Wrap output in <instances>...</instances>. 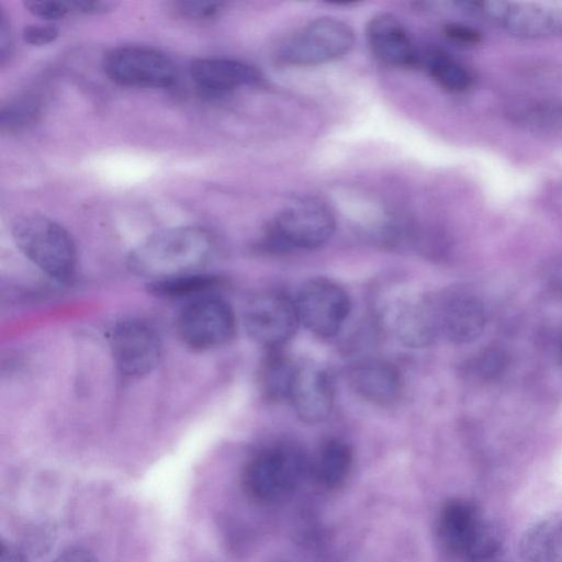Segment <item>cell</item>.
Here are the masks:
<instances>
[{
  "label": "cell",
  "instance_id": "6da1fadb",
  "mask_svg": "<svg viewBox=\"0 0 562 562\" xmlns=\"http://www.w3.org/2000/svg\"><path fill=\"white\" fill-rule=\"evenodd\" d=\"M214 239L199 226L170 227L136 246L127 262L131 271L149 281L200 271L214 251Z\"/></svg>",
  "mask_w": 562,
  "mask_h": 562
},
{
  "label": "cell",
  "instance_id": "7a4b0ae2",
  "mask_svg": "<svg viewBox=\"0 0 562 562\" xmlns=\"http://www.w3.org/2000/svg\"><path fill=\"white\" fill-rule=\"evenodd\" d=\"M11 234L20 251L49 277L65 281L76 270L77 252L68 232L40 214L16 218Z\"/></svg>",
  "mask_w": 562,
  "mask_h": 562
},
{
  "label": "cell",
  "instance_id": "3957f363",
  "mask_svg": "<svg viewBox=\"0 0 562 562\" xmlns=\"http://www.w3.org/2000/svg\"><path fill=\"white\" fill-rule=\"evenodd\" d=\"M303 452L288 443H279L257 453L247 464L244 485L256 501L274 504L289 497L306 471Z\"/></svg>",
  "mask_w": 562,
  "mask_h": 562
},
{
  "label": "cell",
  "instance_id": "277c9868",
  "mask_svg": "<svg viewBox=\"0 0 562 562\" xmlns=\"http://www.w3.org/2000/svg\"><path fill=\"white\" fill-rule=\"evenodd\" d=\"M464 10L522 38L562 36V8L529 2L463 1Z\"/></svg>",
  "mask_w": 562,
  "mask_h": 562
},
{
  "label": "cell",
  "instance_id": "5b68a950",
  "mask_svg": "<svg viewBox=\"0 0 562 562\" xmlns=\"http://www.w3.org/2000/svg\"><path fill=\"white\" fill-rule=\"evenodd\" d=\"M355 44L351 27L335 18L323 16L307 23L289 38L279 58L289 65L315 66L346 55Z\"/></svg>",
  "mask_w": 562,
  "mask_h": 562
},
{
  "label": "cell",
  "instance_id": "8992f818",
  "mask_svg": "<svg viewBox=\"0 0 562 562\" xmlns=\"http://www.w3.org/2000/svg\"><path fill=\"white\" fill-rule=\"evenodd\" d=\"M180 340L192 350H210L228 342L236 331L234 311L227 302L205 295L194 299L176 322Z\"/></svg>",
  "mask_w": 562,
  "mask_h": 562
},
{
  "label": "cell",
  "instance_id": "52a82bcc",
  "mask_svg": "<svg viewBox=\"0 0 562 562\" xmlns=\"http://www.w3.org/2000/svg\"><path fill=\"white\" fill-rule=\"evenodd\" d=\"M336 221L327 206L302 201L281 210L270 225L268 239L285 249H314L333 236Z\"/></svg>",
  "mask_w": 562,
  "mask_h": 562
},
{
  "label": "cell",
  "instance_id": "ba28073f",
  "mask_svg": "<svg viewBox=\"0 0 562 562\" xmlns=\"http://www.w3.org/2000/svg\"><path fill=\"white\" fill-rule=\"evenodd\" d=\"M244 323L248 335L268 350L280 349L296 331L295 300L278 290H265L247 303Z\"/></svg>",
  "mask_w": 562,
  "mask_h": 562
},
{
  "label": "cell",
  "instance_id": "9c48e42d",
  "mask_svg": "<svg viewBox=\"0 0 562 562\" xmlns=\"http://www.w3.org/2000/svg\"><path fill=\"white\" fill-rule=\"evenodd\" d=\"M295 305L300 323L323 338L336 335L351 310L347 292L327 279H314L305 283L295 299Z\"/></svg>",
  "mask_w": 562,
  "mask_h": 562
},
{
  "label": "cell",
  "instance_id": "30bf717a",
  "mask_svg": "<svg viewBox=\"0 0 562 562\" xmlns=\"http://www.w3.org/2000/svg\"><path fill=\"white\" fill-rule=\"evenodd\" d=\"M103 68L111 80L127 87L166 88L177 77L176 67L166 55L139 46L112 49L104 57Z\"/></svg>",
  "mask_w": 562,
  "mask_h": 562
},
{
  "label": "cell",
  "instance_id": "8fae6325",
  "mask_svg": "<svg viewBox=\"0 0 562 562\" xmlns=\"http://www.w3.org/2000/svg\"><path fill=\"white\" fill-rule=\"evenodd\" d=\"M110 347L119 371L128 378L151 372L161 356V344L156 329L142 319H126L115 325Z\"/></svg>",
  "mask_w": 562,
  "mask_h": 562
},
{
  "label": "cell",
  "instance_id": "7c38bea8",
  "mask_svg": "<svg viewBox=\"0 0 562 562\" xmlns=\"http://www.w3.org/2000/svg\"><path fill=\"white\" fill-rule=\"evenodd\" d=\"M385 316L406 346L424 347L439 335L436 299L419 293L400 294L386 305Z\"/></svg>",
  "mask_w": 562,
  "mask_h": 562
},
{
  "label": "cell",
  "instance_id": "4fadbf2b",
  "mask_svg": "<svg viewBox=\"0 0 562 562\" xmlns=\"http://www.w3.org/2000/svg\"><path fill=\"white\" fill-rule=\"evenodd\" d=\"M288 400L302 422L316 424L325 420L334 406V385L329 374L317 364L297 363Z\"/></svg>",
  "mask_w": 562,
  "mask_h": 562
},
{
  "label": "cell",
  "instance_id": "5bb4252c",
  "mask_svg": "<svg viewBox=\"0 0 562 562\" xmlns=\"http://www.w3.org/2000/svg\"><path fill=\"white\" fill-rule=\"evenodd\" d=\"M491 527L473 504L452 499L439 513L438 537L448 553L465 559Z\"/></svg>",
  "mask_w": 562,
  "mask_h": 562
},
{
  "label": "cell",
  "instance_id": "9a60e30c",
  "mask_svg": "<svg viewBox=\"0 0 562 562\" xmlns=\"http://www.w3.org/2000/svg\"><path fill=\"white\" fill-rule=\"evenodd\" d=\"M436 301L439 335L454 344L470 342L480 336L486 316L476 297L456 293Z\"/></svg>",
  "mask_w": 562,
  "mask_h": 562
},
{
  "label": "cell",
  "instance_id": "2e32d148",
  "mask_svg": "<svg viewBox=\"0 0 562 562\" xmlns=\"http://www.w3.org/2000/svg\"><path fill=\"white\" fill-rule=\"evenodd\" d=\"M348 380L357 395L380 406L394 404L403 391L400 371L392 363L380 359L357 362L350 368Z\"/></svg>",
  "mask_w": 562,
  "mask_h": 562
},
{
  "label": "cell",
  "instance_id": "e0dca14e",
  "mask_svg": "<svg viewBox=\"0 0 562 562\" xmlns=\"http://www.w3.org/2000/svg\"><path fill=\"white\" fill-rule=\"evenodd\" d=\"M190 72L198 87L207 94H221L261 81V75L255 67L227 58L198 59L191 64Z\"/></svg>",
  "mask_w": 562,
  "mask_h": 562
},
{
  "label": "cell",
  "instance_id": "ac0fdd59",
  "mask_svg": "<svg viewBox=\"0 0 562 562\" xmlns=\"http://www.w3.org/2000/svg\"><path fill=\"white\" fill-rule=\"evenodd\" d=\"M367 38L372 53L381 61L407 67L417 61V53L401 22L391 14L373 16L367 25Z\"/></svg>",
  "mask_w": 562,
  "mask_h": 562
},
{
  "label": "cell",
  "instance_id": "d6986e66",
  "mask_svg": "<svg viewBox=\"0 0 562 562\" xmlns=\"http://www.w3.org/2000/svg\"><path fill=\"white\" fill-rule=\"evenodd\" d=\"M518 552L521 562H562V514H553L529 526Z\"/></svg>",
  "mask_w": 562,
  "mask_h": 562
},
{
  "label": "cell",
  "instance_id": "ffe728a7",
  "mask_svg": "<svg viewBox=\"0 0 562 562\" xmlns=\"http://www.w3.org/2000/svg\"><path fill=\"white\" fill-rule=\"evenodd\" d=\"M351 467L350 446L341 439L333 438L319 448L314 461V473L324 487L337 488L346 482Z\"/></svg>",
  "mask_w": 562,
  "mask_h": 562
},
{
  "label": "cell",
  "instance_id": "44dd1931",
  "mask_svg": "<svg viewBox=\"0 0 562 562\" xmlns=\"http://www.w3.org/2000/svg\"><path fill=\"white\" fill-rule=\"evenodd\" d=\"M221 280L217 276L201 271L149 281L148 292L158 297L179 299L196 295L205 296L217 289Z\"/></svg>",
  "mask_w": 562,
  "mask_h": 562
},
{
  "label": "cell",
  "instance_id": "7402d4cb",
  "mask_svg": "<svg viewBox=\"0 0 562 562\" xmlns=\"http://www.w3.org/2000/svg\"><path fill=\"white\" fill-rule=\"evenodd\" d=\"M297 363L278 350H269L260 370V385L268 400L288 398Z\"/></svg>",
  "mask_w": 562,
  "mask_h": 562
},
{
  "label": "cell",
  "instance_id": "603a6c76",
  "mask_svg": "<svg viewBox=\"0 0 562 562\" xmlns=\"http://www.w3.org/2000/svg\"><path fill=\"white\" fill-rule=\"evenodd\" d=\"M509 116L514 122L531 131H560L562 130V102H520L510 109Z\"/></svg>",
  "mask_w": 562,
  "mask_h": 562
},
{
  "label": "cell",
  "instance_id": "cb8c5ba5",
  "mask_svg": "<svg viewBox=\"0 0 562 562\" xmlns=\"http://www.w3.org/2000/svg\"><path fill=\"white\" fill-rule=\"evenodd\" d=\"M426 66L435 81L447 90L463 91L472 83V77L468 69L445 54L429 55Z\"/></svg>",
  "mask_w": 562,
  "mask_h": 562
},
{
  "label": "cell",
  "instance_id": "d4e9b609",
  "mask_svg": "<svg viewBox=\"0 0 562 562\" xmlns=\"http://www.w3.org/2000/svg\"><path fill=\"white\" fill-rule=\"evenodd\" d=\"M41 115V102L34 95H21L8 102L1 109L2 131L18 132L35 123Z\"/></svg>",
  "mask_w": 562,
  "mask_h": 562
},
{
  "label": "cell",
  "instance_id": "484cf974",
  "mask_svg": "<svg viewBox=\"0 0 562 562\" xmlns=\"http://www.w3.org/2000/svg\"><path fill=\"white\" fill-rule=\"evenodd\" d=\"M24 7L35 16L43 20H59L77 13L72 1L60 0H27Z\"/></svg>",
  "mask_w": 562,
  "mask_h": 562
},
{
  "label": "cell",
  "instance_id": "4316f807",
  "mask_svg": "<svg viewBox=\"0 0 562 562\" xmlns=\"http://www.w3.org/2000/svg\"><path fill=\"white\" fill-rule=\"evenodd\" d=\"M504 366L503 353L496 349H487L474 359L472 370L481 379H492L503 370Z\"/></svg>",
  "mask_w": 562,
  "mask_h": 562
},
{
  "label": "cell",
  "instance_id": "83f0119b",
  "mask_svg": "<svg viewBox=\"0 0 562 562\" xmlns=\"http://www.w3.org/2000/svg\"><path fill=\"white\" fill-rule=\"evenodd\" d=\"M175 10L182 16L194 20H206L216 15L222 2L211 1H180L173 3Z\"/></svg>",
  "mask_w": 562,
  "mask_h": 562
},
{
  "label": "cell",
  "instance_id": "f1b7e54d",
  "mask_svg": "<svg viewBox=\"0 0 562 562\" xmlns=\"http://www.w3.org/2000/svg\"><path fill=\"white\" fill-rule=\"evenodd\" d=\"M25 43L33 46H43L58 37V30L50 24H29L22 31Z\"/></svg>",
  "mask_w": 562,
  "mask_h": 562
},
{
  "label": "cell",
  "instance_id": "f546056e",
  "mask_svg": "<svg viewBox=\"0 0 562 562\" xmlns=\"http://www.w3.org/2000/svg\"><path fill=\"white\" fill-rule=\"evenodd\" d=\"M445 33L448 37L467 44L477 43L482 37L475 29L457 23L446 25Z\"/></svg>",
  "mask_w": 562,
  "mask_h": 562
},
{
  "label": "cell",
  "instance_id": "4dcf8cb0",
  "mask_svg": "<svg viewBox=\"0 0 562 562\" xmlns=\"http://www.w3.org/2000/svg\"><path fill=\"white\" fill-rule=\"evenodd\" d=\"M54 562H99L89 551L80 548L68 549Z\"/></svg>",
  "mask_w": 562,
  "mask_h": 562
},
{
  "label": "cell",
  "instance_id": "1f68e13d",
  "mask_svg": "<svg viewBox=\"0 0 562 562\" xmlns=\"http://www.w3.org/2000/svg\"><path fill=\"white\" fill-rule=\"evenodd\" d=\"M11 36L8 29V23L4 16L1 14L0 18V58L1 63L9 56L11 52Z\"/></svg>",
  "mask_w": 562,
  "mask_h": 562
},
{
  "label": "cell",
  "instance_id": "d6a6232c",
  "mask_svg": "<svg viewBox=\"0 0 562 562\" xmlns=\"http://www.w3.org/2000/svg\"><path fill=\"white\" fill-rule=\"evenodd\" d=\"M0 562H25V559L14 547L1 544Z\"/></svg>",
  "mask_w": 562,
  "mask_h": 562
}]
</instances>
